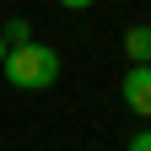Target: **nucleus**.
Listing matches in <instances>:
<instances>
[{
  "instance_id": "obj_5",
  "label": "nucleus",
  "mask_w": 151,
  "mask_h": 151,
  "mask_svg": "<svg viewBox=\"0 0 151 151\" xmlns=\"http://www.w3.org/2000/svg\"><path fill=\"white\" fill-rule=\"evenodd\" d=\"M124 151H151V129H135V135H129V146Z\"/></svg>"
},
{
  "instance_id": "obj_6",
  "label": "nucleus",
  "mask_w": 151,
  "mask_h": 151,
  "mask_svg": "<svg viewBox=\"0 0 151 151\" xmlns=\"http://www.w3.org/2000/svg\"><path fill=\"white\" fill-rule=\"evenodd\" d=\"M60 6H65V11H86L92 0H60Z\"/></svg>"
},
{
  "instance_id": "obj_2",
  "label": "nucleus",
  "mask_w": 151,
  "mask_h": 151,
  "mask_svg": "<svg viewBox=\"0 0 151 151\" xmlns=\"http://www.w3.org/2000/svg\"><path fill=\"white\" fill-rule=\"evenodd\" d=\"M119 97L135 119H151V65H129L124 81H119Z\"/></svg>"
},
{
  "instance_id": "obj_4",
  "label": "nucleus",
  "mask_w": 151,
  "mask_h": 151,
  "mask_svg": "<svg viewBox=\"0 0 151 151\" xmlns=\"http://www.w3.org/2000/svg\"><path fill=\"white\" fill-rule=\"evenodd\" d=\"M0 38H6V49H16V43H27V38H32V22H27V16H11V22L0 27Z\"/></svg>"
},
{
  "instance_id": "obj_7",
  "label": "nucleus",
  "mask_w": 151,
  "mask_h": 151,
  "mask_svg": "<svg viewBox=\"0 0 151 151\" xmlns=\"http://www.w3.org/2000/svg\"><path fill=\"white\" fill-rule=\"evenodd\" d=\"M0 60H6V38H0Z\"/></svg>"
},
{
  "instance_id": "obj_1",
  "label": "nucleus",
  "mask_w": 151,
  "mask_h": 151,
  "mask_svg": "<svg viewBox=\"0 0 151 151\" xmlns=\"http://www.w3.org/2000/svg\"><path fill=\"white\" fill-rule=\"evenodd\" d=\"M0 70H6V81L16 92H49L54 81H60V54H54L49 43H38V38H27V43L6 49Z\"/></svg>"
},
{
  "instance_id": "obj_3",
  "label": "nucleus",
  "mask_w": 151,
  "mask_h": 151,
  "mask_svg": "<svg viewBox=\"0 0 151 151\" xmlns=\"http://www.w3.org/2000/svg\"><path fill=\"white\" fill-rule=\"evenodd\" d=\"M124 54H129V65H151V27H124Z\"/></svg>"
}]
</instances>
